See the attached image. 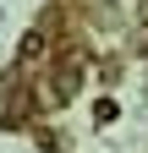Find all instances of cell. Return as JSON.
I'll use <instances>...</instances> for the list:
<instances>
[{"label":"cell","instance_id":"1","mask_svg":"<svg viewBox=\"0 0 148 153\" xmlns=\"http://www.w3.org/2000/svg\"><path fill=\"white\" fill-rule=\"evenodd\" d=\"M115 115H121L115 99H99V104H93V120H115Z\"/></svg>","mask_w":148,"mask_h":153}]
</instances>
